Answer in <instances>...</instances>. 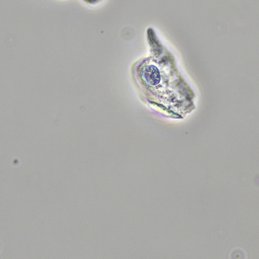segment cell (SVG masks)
<instances>
[{"label": "cell", "instance_id": "obj_1", "mask_svg": "<svg viewBox=\"0 0 259 259\" xmlns=\"http://www.w3.org/2000/svg\"><path fill=\"white\" fill-rule=\"evenodd\" d=\"M143 76L146 83L150 85H158L161 80L160 73L154 65L146 67L143 70Z\"/></svg>", "mask_w": 259, "mask_h": 259}, {"label": "cell", "instance_id": "obj_2", "mask_svg": "<svg viewBox=\"0 0 259 259\" xmlns=\"http://www.w3.org/2000/svg\"><path fill=\"white\" fill-rule=\"evenodd\" d=\"M82 1L84 4L91 5V6H96V5L100 4L104 0H82Z\"/></svg>", "mask_w": 259, "mask_h": 259}]
</instances>
